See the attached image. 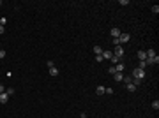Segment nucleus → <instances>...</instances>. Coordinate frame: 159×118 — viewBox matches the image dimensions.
Listing matches in <instances>:
<instances>
[{
  "instance_id": "nucleus-1",
  "label": "nucleus",
  "mask_w": 159,
  "mask_h": 118,
  "mask_svg": "<svg viewBox=\"0 0 159 118\" xmlns=\"http://www.w3.org/2000/svg\"><path fill=\"white\" fill-rule=\"evenodd\" d=\"M133 78H136V79H143V78H145V71L140 69V67H136V69L133 71Z\"/></svg>"
},
{
  "instance_id": "nucleus-2",
  "label": "nucleus",
  "mask_w": 159,
  "mask_h": 118,
  "mask_svg": "<svg viewBox=\"0 0 159 118\" xmlns=\"http://www.w3.org/2000/svg\"><path fill=\"white\" fill-rule=\"evenodd\" d=\"M113 56H117V58L120 60V58L124 56V48H122V46H115V48H113Z\"/></svg>"
},
{
  "instance_id": "nucleus-3",
  "label": "nucleus",
  "mask_w": 159,
  "mask_h": 118,
  "mask_svg": "<svg viewBox=\"0 0 159 118\" xmlns=\"http://www.w3.org/2000/svg\"><path fill=\"white\" fill-rule=\"evenodd\" d=\"M145 62H147V65H155V64H159V56L155 55V56H152V58H147Z\"/></svg>"
},
{
  "instance_id": "nucleus-4",
  "label": "nucleus",
  "mask_w": 159,
  "mask_h": 118,
  "mask_svg": "<svg viewBox=\"0 0 159 118\" xmlns=\"http://www.w3.org/2000/svg\"><path fill=\"white\" fill-rule=\"evenodd\" d=\"M129 39H131V35H129V34H120V37H118L120 44H124V42H129Z\"/></svg>"
},
{
  "instance_id": "nucleus-5",
  "label": "nucleus",
  "mask_w": 159,
  "mask_h": 118,
  "mask_svg": "<svg viewBox=\"0 0 159 118\" xmlns=\"http://www.w3.org/2000/svg\"><path fill=\"white\" fill-rule=\"evenodd\" d=\"M120 34H122V32H120V28H117V27H115V28H111V37H113V39H118V37H120Z\"/></svg>"
},
{
  "instance_id": "nucleus-6",
  "label": "nucleus",
  "mask_w": 159,
  "mask_h": 118,
  "mask_svg": "<svg viewBox=\"0 0 159 118\" xmlns=\"http://www.w3.org/2000/svg\"><path fill=\"white\" fill-rule=\"evenodd\" d=\"M7 100H9V95L4 92V93H0V102L2 104H7Z\"/></svg>"
},
{
  "instance_id": "nucleus-7",
  "label": "nucleus",
  "mask_w": 159,
  "mask_h": 118,
  "mask_svg": "<svg viewBox=\"0 0 159 118\" xmlns=\"http://www.w3.org/2000/svg\"><path fill=\"white\" fill-rule=\"evenodd\" d=\"M111 56H113V51H108V49H104V51H103V58H106V60H110Z\"/></svg>"
},
{
  "instance_id": "nucleus-8",
  "label": "nucleus",
  "mask_w": 159,
  "mask_h": 118,
  "mask_svg": "<svg viewBox=\"0 0 159 118\" xmlns=\"http://www.w3.org/2000/svg\"><path fill=\"white\" fill-rule=\"evenodd\" d=\"M138 58H140V60H147V53H145L143 49H140V51H138Z\"/></svg>"
},
{
  "instance_id": "nucleus-9",
  "label": "nucleus",
  "mask_w": 159,
  "mask_h": 118,
  "mask_svg": "<svg viewBox=\"0 0 159 118\" xmlns=\"http://www.w3.org/2000/svg\"><path fill=\"white\" fill-rule=\"evenodd\" d=\"M113 78H115V81H122V79H124V74H122V72H115Z\"/></svg>"
},
{
  "instance_id": "nucleus-10",
  "label": "nucleus",
  "mask_w": 159,
  "mask_h": 118,
  "mask_svg": "<svg viewBox=\"0 0 159 118\" xmlns=\"http://www.w3.org/2000/svg\"><path fill=\"white\" fill-rule=\"evenodd\" d=\"M145 53H147V58H152V56H155V51H154L152 48H150V49H147Z\"/></svg>"
},
{
  "instance_id": "nucleus-11",
  "label": "nucleus",
  "mask_w": 159,
  "mask_h": 118,
  "mask_svg": "<svg viewBox=\"0 0 159 118\" xmlns=\"http://www.w3.org/2000/svg\"><path fill=\"white\" fill-rule=\"evenodd\" d=\"M104 88H106V86H101V85H99V86L96 88V93H97V95H103V93H104Z\"/></svg>"
},
{
  "instance_id": "nucleus-12",
  "label": "nucleus",
  "mask_w": 159,
  "mask_h": 118,
  "mask_svg": "<svg viewBox=\"0 0 159 118\" xmlns=\"http://www.w3.org/2000/svg\"><path fill=\"white\" fill-rule=\"evenodd\" d=\"M103 51H104L103 48H99V46H94V53H96V55H103Z\"/></svg>"
},
{
  "instance_id": "nucleus-13",
  "label": "nucleus",
  "mask_w": 159,
  "mask_h": 118,
  "mask_svg": "<svg viewBox=\"0 0 159 118\" xmlns=\"http://www.w3.org/2000/svg\"><path fill=\"white\" fill-rule=\"evenodd\" d=\"M50 74L51 76H58V69L57 67H50Z\"/></svg>"
},
{
  "instance_id": "nucleus-14",
  "label": "nucleus",
  "mask_w": 159,
  "mask_h": 118,
  "mask_svg": "<svg viewBox=\"0 0 159 118\" xmlns=\"http://www.w3.org/2000/svg\"><path fill=\"white\" fill-rule=\"evenodd\" d=\"M126 85H129V83H133V76H124V79H122Z\"/></svg>"
},
{
  "instance_id": "nucleus-15",
  "label": "nucleus",
  "mask_w": 159,
  "mask_h": 118,
  "mask_svg": "<svg viewBox=\"0 0 159 118\" xmlns=\"http://www.w3.org/2000/svg\"><path fill=\"white\" fill-rule=\"evenodd\" d=\"M115 69H117V72H124V64H117Z\"/></svg>"
},
{
  "instance_id": "nucleus-16",
  "label": "nucleus",
  "mask_w": 159,
  "mask_h": 118,
  "mask_svg": "<svg viewBox=\"0 0 159 118\" xmlns=\"http://www.w3.org/2000/svg\"><path fill=\"white\" fill-rule=\"evenodd\" d=\"M127 90H129V92H136V86H134L133 83H129V85H127Z\"/></svg>"
},
{
  "instance_id": "nucleus-17",
  "label": "nucleus",
  "mask_w": 159,
  "mask_h": 118,
  "mask_svg": "<svg viewBox=\"0 0 159 118\" xmlns=\"http://www.w3.org/2000/svg\"><path fill=\"white\" fill-rule=\"evenodd\" d=\"M152 109H155V111L159 109V100H154V102H152Z\"/></svg>"
},
{
  "instance_id": "nucleus-18",
  "label": "nucleus",
  "mask_w": 159,
  "mask_h": 118,
  "mask_svg": "<svg viewBox=\"0 0 159 118\" xmlns=\"http://www.w3.org/2000/svg\"><path fill=\"white\" fill-rule=\"evenodd\" d=\"M110 60H111V62H113V65H117V64H120V60H118V58H117V56H111V58H110Z\"/></svg>"
},
{
  "instance_id": "nucleus-19",
  "label": "nucleus",
  "mask_w": 159,
  "mask_h": 118,
  "mask_svg": "<svg viewBox=\"0 0 159 118\" xmlns=\"http://www.w3.org/2000/svg\"><path fill=\"white\" fill-rule=\"evenodd\" d=\"M145 67H147V62H145V60H140V69L145 71Z\"/></svg>"
},
{
  "instance_id": "nucleus-20",
  "label": "nucleus",
  "mask_w": 159,
  "mask_h": 118,
  "mask_svg": "<svg viewBox=\"0 0 159 118\" xmlns=\"http://www.w3.org/2000/svg\"><path fill=\"white\" fill-rule=\"evenodd\" d=\"M6 93L11 97V95H14V90H13V88H6Z\"/></svg>"
},
{
  "instance_id": "nucleus-21",
  "label": "nucleus",
  "mask_w": 159,
  "mask_h": 118,
  "mask_svg": "<svg viewBox=\"0 0 159 118\" xmlns=\"http://www.w3.org/2000/svg\"><path fill=\"white\" fill-rule=\"evenodd\" d=\"M104 93H108V95H111V93H113V88H110V86H108V88H104Z\"/></svg>"
},
{
  "instance_id": "nucleus-22",
  "label": "nucleus",
  "mask_w": 159,
  "mask_h": 118,
  "mask_svg": "<svg viewBox=\"0 0 159 118\" xmlns=\"http://www.w3.org/2000/svg\"><path fill=\"white\" fill-rule=\"evenodd\" d=\"M152 13L157 14V13H159V6H154V7H152Z\"/></svg>"
},
{
  "instance_id": "nucleus-23",
  "label": "nucleus",
  "mask_w": 159,
  "mask_h": 118,
  "mask_svg": "<svg viewBox=\"0 0 159 118\" xmlns=\"http://www.w3.org/2000/svg\"><path fill=\"white\" fill-rule=\"evenodd\" d=\"M104 58H103V55H96V62H103Z\"/></svg>"
},
{
  "instance_id": "nucleus-24",
  "label": "nucleus",
  "mask_w": 159,
  "mask_h": 118,
  "mask_svg": "<svg viewBox=\"0 0 159 118\" xmlns=\"http://www.w3.org/2000/svg\"><path fill=\"white\" fill-rule=\"evenodd\" d=\"M113 46H122V44H120V41H118V39H113Z\"/></svg>"
},
{
  "instance_id": "nucleus-25",
  "label": "nucleus",
  "mask_w": 159,
  "mask_h": 118,
  "mask_svg": "<svg viewBox=\"0 0 159 118\" xmlns=\"http://www.w3.org/2000/svg\"><path fill=\"white\" fill-rule=\"evenodd\" d=\"M46 65H48V67H55V62H51V60H48V62H46Z\"/></svg>"
},
{
  "instance_id": "nucleus-26",
  "label": "nucleus",
  "mask_w": 159,
  "mask_h": 118,
  "mask_svg": "<svg viewBox=\"0 0 159 118\" xmlns=\"http://www.w3.org/2000/svg\"><path fill=\"white\" fill-rule=\"evenodd\" d=\"M115 72H117V69H115V65H111L110 67V74H115Z\"/></svg>"
},
{
  "instance_id": "nucleus-27",
  "label": "nucleus",
  "mask_w": 159,
  "mask_h": 118,
  "mask_svg": "<svg viewBox=\"0 0 159 118\" xmlns=\"http://www.w3.org/2000/svg\"><path fill=\"white\" fill-rule=\"evenodd\" d=\"M2 58H6V51H4V49H0V60H2Z\"/></svg>"
},
{
  "instance_id": "nucleus-28",
  "label": "nucleus",
  "mask_w": 159,
  "mask_h": 118,
  "mask_svg": "<svg viewBox=\"0 0 159 118\" xmlns=\"http://www.w3.org/2000/svg\"><path fill=\"white\" fill-rule=\"evenodd\" d=\"M6 21H7V20H6V18H0V25H2V27H4V25H6Z\"/></svg>"
},
{
  "instance_id": "nucleus-29",
  "label": "nucleus",
  "mask_w": 159,
  "mask_h": 118,
  "mask_svg": "<svg viewBox=\"0 0 159 118\" xmlns=\"http://www.w3.org/2000/svg\"><path fill=\"white\" fill-rule=\"evenodd\" d=\"M4 92H6V86H4V85H0V93H4Z\"/></svg>"
},
{
  "instance_id": "nucleus-30",
  "label": "nucleus",
  "mask_w": 159,
  "mask_h": 118,
  "mask_svg": "<svg viewBox=\"0 0 159 118\" xmlns=\"http://www.w3.org/2000/svg\"><path fill=\"white\" fill-rule=\"evenodd\" d=\"M0 34H4V27L2 25H0Z\"/></svg>"
},
{
  "instance_id": "nucleus-31",
  "label": "nucleus",
  "mask_w": 159,
  "mask_h": 118,
  "mask_svg": "<svg viewBox=\"0 0 159 118\" xmlns=\"http://www.w3.org/2000/svg\"><path fill=\"white\" fill-rule=\"evenodd\" d=\"M0 6H2V2H0Z\"/></svg>"
}]
</instances>
